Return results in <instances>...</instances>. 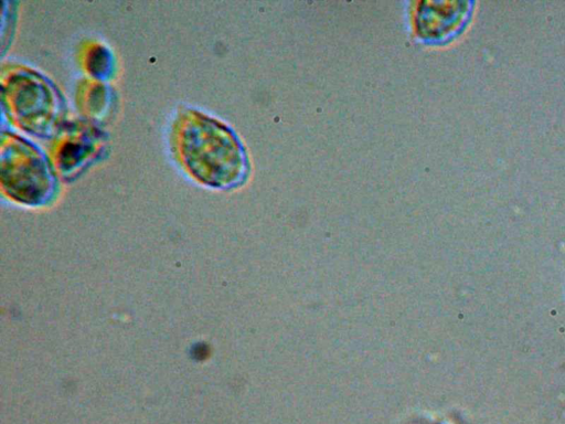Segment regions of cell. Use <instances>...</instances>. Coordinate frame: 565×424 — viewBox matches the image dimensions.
<instances>
[{"label":"cell","mask_w":565,"mask_h":424,"mask_svg":"<svg viewBox=\"0 0 565 424\" xmlns=\"http://www.w3.org/2000/svg\"><path fill=\"white\" fill-rule=\"evenodd\" d=\"M103 137L97 128L83 123L66 128L54 150L56 170L65 178L78 174L102 149Z\"/></svg>","instance_id":"obj_4"},{"label":"cell","mask_w":565,"mask_h":424,"mask_svg":"<svg viewBox=\"0 0 565 424\" xmlns=\"http://www.w3.org/2000/svg\"><path fill=\"white\" fill-rule=\"evenodd\" d=\"M1 188L24 204H42L55 191L53 166L33 144L12 132L1 135Z\"/></svg>","instance_id":"obj_3"},{"label":"cell","mask_w":565,"mask_h":424,"mask_svg":"<svg viewBox=\"0 0 565 424\" xmlns=\"http://www.w3.org/2000/svg\"><path fill=\"white\" fill-rule=\"evenodd\" d=\"M85 64L92 76L103 81L111 73L113 55L105 46L94 45L86 55Z\"/></svg>","instance_id":"obj_5"},{"label":"cell","mask_w":565,"mask_h":424,"mask_svg":"<svg viewBox=\"0 0 565 424\" xmlns=\"http://www.w3.org/2000/svg\"><path fill=\"white\" fill-rule=\"evenodd\" d=\"M175 142L182 165L201 183L227 188L241 178L243 152L234 135L222 123L189 110L179 119Z\"/></svg>","instance_id":"obj_1"},{"label":"cell","mask_w":565,"mask_h":424,"mask_svg":"<svg viewBox=\"0 0 565 424\" xmlns=\"http://www.w3.org/2000/svg\"><path fill=\"white\" fill-rule=\"evenodd\" d=\"M107 97L108 95L105 86L100 83L92 84L86 103V105H88L86 107L87 112L94 117L102 116V112L106 108L105 105L107 104Z\"/></svg>","instance_id":"obj_6"},{"label":"cell","mask_w":565,"mask_h":424,"mask_svg":"<svg viewBox=\"0 0 565 424\" xmlns=\"http://www.w3.org/2000/svg\"><path fill=\"white\" fill-rule=\"evenodd\" d=\"M2 106L29 134L50 137L61 127L64 108L56 87L40 73L14 67L1 78Z\"/></svg>","instance_id":"obj_2"}]
</instances>
